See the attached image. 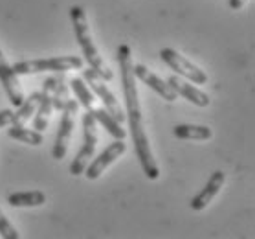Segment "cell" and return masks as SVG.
<instances>
[{
	"mask_svg": "<svg viewBox=\"0 0 255 239\" xmlns=\"http://www.w3.org/2000/svg\"><path fill=\"white\" fill-rule=\"evenodd\" d=\"M134 76H136V79H139L141 83H145L149 88H152L156 94H160L165 101H169V103H173V101H176V92H174L173 88H171V85H169L167 81H163L162 77L156 76L154 72H151L145 64H134Z\"/></svg>",
	"mask_w": 255,
	"mask_h": 239,
	"instance_id": "8fae6325",
	"label": "cell"
},
{
	"mask_svg": "<svg viewBox=\"0 0 255 239\" xmlns=\"http://www.w3.org/2000/svg\"><path fill=\"white\" fill-rule=\"evenodd\" d=\"M224 181H226L224 171H221V169L213 171L211 177H209V181L206 182V186H204L202 190H200V192L191 199V203H189L191 210H195V212L204 210V208H206V206H208V204L217 197V193L221 192V188L224 186Z\"/></svg>",
	"mask_w": 255,
	"mask_h": 239,
	"instance_id": "7c38bea8",
	"label": "cell"
},
{
	"mask_svg": "<svg viewBox=\"0 0 255 239\" xmlns=\"http://www.w3.org/2000/svg\"><path fill=\"white\" fill-rule=\"evenodd\" d=\"M160 57H162V61L167 64L169 68H173V70L176 72V76L184 77V79H189V81L195 83V85H204V83L208 81L206 72L200 70L197 64L191 63V61L186 59L184 55H180L173 48H163V50H160Z\"/></svg>",
	"mask_w": 255,
	"mask_h": 239,
	"instance_id": "8992f818",
	"label": "cell"
},
{
	"mask_svg": "<svg viewBox=\"0 0 255 239\" xmlns=\"http://www.w3.org/2000/svg\"><path fill=\"white\" fill-rule=\"evenodd\" d=\"M7 203L11 204L13 208H33V206H41V204L46 203V195H44V192H39V190L17 192L7 197Z\"/></svg>",
	"mask_w": 255,
	"mask_h": 239,
	"instance_id": "2e32d148",
	"label": "cell"
},
{
	"mask_svg": "<svg viewBox=\"0 0 255 239\" xmlns=\"http://www.w3.org/2000/svg\"><path fill=\"white\" fill-rule=\"evenodd\" d=\"M0 83L4 85L7 98L11 101L13 107H20L24 101V92L18 83V76L15 74L13 66L7 63V59L4 57V53L0 50Z\"/></svg>",
	"mask_w": 255,
	"mask_h": 239,
	"instance_id": "30bf717a",
	"label": "cell"
},
{
	"mask_svg": "<svg viewBox=\"0 0 255 239\" xmlns=\"http://www.w3.org/2000/svg\"><path fill=\"white\" fill-rule=\"evenodd\" d=\"M96 146H98V122L94 120L92 114H83V144L81 149L77 151L76 158L70 164V173L74 177L83 175V171L87 168V164L90 162V158L96 153Z\"/></svg>",
	"mask_w": 255,
	"mask_h": 239,
	"instance_id": "277c9868",
	"label": "cell"
},
{
	"mask_svg": "<svg viewBox=\"0 0 255 239\" xmlns=\"http://www.w3.org/2000/svg\"><path fill=\"white\" fill-rule=\"evenodd\" d=\"M37 105H39V92H33L29 94V98H24L22 105L17 107V112L13 114L11 125H26V122L37 111Z\"/></svg>",
	"mask_w": 255,
	"mask_h": 239,
	"instance_id": "ac0fdd59",
	"label": "cell"
},
{
	"mask_svg": "<svg viewBox=\"0 0 255 239\" xmlns=\"http://www.w3.org/2000/svg\"><path fill=\"white\" fill-rule=\"evenodd\" d=\"M77 107H79V101L70 98L66 101L64 109L61 111L63 112V118H61L57 136H55V142H53V147H52V157L55 160H63L66 157L70 138H72V133H74V120H76Z\"/></svg>",
	"mask_w": 255,
	"mask_h": 239,
	"instance_id": "5b68a950",
	"label": "cell"
},
{
	"mask_svg": "<svg viewBox=\"0 0 255 239\" xmlns=\"http://www.w3.org/2000/svg\"><path fill=\"white\" fill-rule=\"evenodd\" d=\"M173 134L180 140H209L213 136V131L206 125L197 123H180L173 129Z\"/></svg>",
	"mask_w": 255,
	"mask_h": 239,
	"instance_id": "9a60e30c",
	"label": "cell"
},
{
	"mask_svg": "<svg viewBox=\"0 0 255 239\" xmlns=\"http://www.w3.org/2000/svg\"><path fill=\"white\" fill-rule=\"evenodd\" d=\"M68 99H70V92H68V85H66V79H64V76H59L57 83H55V87H53V90H52L53 111H59V112L63 111Z\"/></svg>",
	"mask_w": 255,
	"mask_h": 239,
	"instance_id": "d6986e66",
	"label": "cell"
},
{
	"mask_svg": "<svg viewBox=\"0 0 255 239\" xmlns=\"http://www.w3.org/2000/svg\"><path fill=\"white\" fill-rule=\"evenodd\" d=\"M85 61L79 55H59V57L48 59H31V61H20L13 64V70L17 76H31L41 72H64L68 70H83Z\"/></svg>",
	"mask_w": 255,
	"mask_h": 239,
	"instance_id": "3957f363",
	"label": "cell"
},
{
	"mask_svg": "<svg viewBox=\"0 0 255 239\" xmlns=\"http://www.w3.org/2000/svg\"><path fill=\"white\" fill-rule=\"evenodd\" d=\"M87 111H90V114L94 116V120H96L98 123H101V125H103V127L107 129V131H109L114 138H120V140H123V138L127 136L125 129H122L120 122H118V120H114V118L109 114V111H107L105 107H96V101H94Z\"/></svg>",
	"mask_w": 255,
	"mask_h": 239,
	"instance_id": "5bb4252c",
	"label": "cell"
},
{
	"mask_svg": "<svg viewBox=\"0 0 255 239\" xmlns=\"http://www.w3.org/2000/svg\"><path fill=\"white\" fill-rule=\"evenodd\" d=\"M13 114L15 112L11 109H4V111H0V127H6V125H11L13 122Z\"/></svg>",
	"mask_w": 255,
	"mask_h": 239,
	"instance_id": "44dd1931",
	"label": "cell"
},
{
	"mask_svg": "<svg viewBox=\"0 0 255 239\" xmlns=\"http://www.w3.org/2000/svg\"><path fill=\"white\" fill-rule=\"evenodd\" d=\"M59 76H50L42 83V92H39V105L33 114V129L35 131H46L48 123H50V116H52L53 105H52V90L57 83Z\"/></svg>",
	"mask_w": 255,
	"mask_h": 239,
	"instance_id": "9c48e42d",
	"label": "cell"
},
{
	"mask_svg": "<svg viewBox=\"0 0 255 239\" xmlns=\"http://www.w3.org/2000/svg\"><path fill=\"white\" fill-rule=\"evenodd\" d=\"M7 136L22 144H29V146H41L44 142L41 131L28 129L26 125H11V129H7Z\"/></svg>",
	"mask_w": 255,
	"mask_h": 239,
	"instance_id": "e0dca14e",
	"label": "cell"
},
{
	"mask_svg": "<svg viewBox=\"0 0 255 239\" xmlns=\"http://www.w3.org/2000/svg\"><path fill=\"white\" fill-rule=\"evenodd\" d=\"M0 236L6 239H18L20 238V234L17 232V228L13 227L9 219L4 216V212L0 210Z\"/></svg>",
	"mask_w": 255,
	"mask_h": 239,
	"instance_id": "ffe728a7",
	"label": "cell"
},
{
	"mask_svg": "<svg viewBox=\"0 0 255 239\" xmlns=\"http://www.w3.org/2000/svg\"><path fill=\"white\" fill-rule=\"evenodd\" d=\"M70 20H72V26H74V35H76L77 42L83 50V55H85V61L88 63V66L92 68L98 76H101L105 81H112L114 79V74L112 70L103 63V57L99 55L98 48L94 44L92 35H90V28H88L87 22V15L83 11V7L79 6H72L70 7Z\"/></svg>",
	"mask_w": 255,
	"mask_h": 239,
	"instance_id": "7a4b0ae2",
	"label": "cell"
},
{
	"mask_svg": "<svg viewBox=\"0 0 255 239\" xmlns=\"http://www.w3.org/2000/svg\"><path fill=\"white\" fill-rule=\"evenodd\" d=\"M125 151H127L125 142L120 140V138H116L112 144H109V146L105 147L103 151L99 153L92 162L87 164V168H85V171H83V175L87 177L88 181H96V179H99V177L103 175L105 169L109 168L112 162H116L118 158L122 157Z\"/></svg>",
	"mask_w": 255,
	"mask_h": 239,
	"instance_id": "ba28073f",
	"label": "cell"
},
{
	"mask_svg": "<svg viewBox=\"0 0 255 239\" xmlns=\"http://www.w3.org/2000/svg\"><path fill=\"white\" fill-rule=\"evenodd\" d=\"M246 2H248V0H230V2H228V6L237 11V9H241V7H243Z\"/></svg>",
	"mask_w": 255,
	"mask_h": 239,
	"instance_id": "7402d4cb",
	"label": "cell"
},
{
	"mask_svg": "<svg viewBox=\"0 0 255 239\" xmlns=\"http://www.w3.org/2000/svg\"><path fill=\"white\" fill-rule=\"evenodd\" d=\"M167 83L171 85V88H173L174 92H176V96H182L184 99H187V101H191L193 105L197 107H208L209 105V96L206 92H202L200 88H197L195 85H191V83L184 81L180 76H171L167 79Z\"/></svg>",
	"mask_w": 255,
	"mask_h": 239,
	"instance_id": "4fadbf2b",
	"label": "cell"
},
{
	"mask_svg": "<svg viewBox=\"0 0 255 239\" xmlns=\"http://www.w3.org/2000/svg\"><path fill=\"white\" fill-rule=\"evenodd\" d=\"M83 81L90 85V88H92L94 94H98L99 99L103 101V107L109 111V114H111L114 120H118L120 123L125 120V114H123L122 107H120V103H118L116 96H114V94L109 90V87L105 85L103 77L98 76L92 68H87V70H83Z\"/></svg>",
	"mask_w": 255,
	"mask_h": 239,
	"instance_id": "52a82bcc",
	"label": "cell"
},
{
	"mask_svg": "<svg viewBox=\"0 0 255 239\" xmlns=\"http://www.w3.org/2000/svg\"><path fill=\"white\" fill-rule=\"evenodd\" d=\"M116 55L118 66H120V77H122L123 98H125V107H127L125 118L128 120V125H130L134 151H136V157H138L147 179L149 181H156L158 177H160V168H158L156 160L152 157L151 144H149V138H147V133H145L143 127V114H141L138 88H136V76H134L132 70V52H130V48L127 44H120Z\"/></svg>",
	"mask_w": 255,
	"mask_h": 239,
	"instance_id": "6da1fadb",
	"label": "cell"
}]
</instances>
